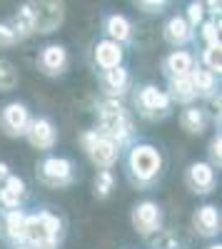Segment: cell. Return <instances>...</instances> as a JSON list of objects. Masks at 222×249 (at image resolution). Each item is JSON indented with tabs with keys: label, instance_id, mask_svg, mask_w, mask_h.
Listing matches in <instances>:
<instances>
[{
	"label": "cell",
	"instance_id": "cell-1",
	"mask_svg": "<svg viewBox=\"0 0 222 249\" xmlns=\"http://www.w3.org/2000/svg\"><path fill=\"white\" fill-rule=\"evenodd\" d=\"M165 170V157L155 144L150 142H135L130 144L128 157H125V175L132 187L137 190H152L160 182Z\"/></svg>",
	"mask_w": 222,
	"mask_h": 249
},
{
	"label": "cell",
	"instance_id": "cell-2",
	"mask_svg": "<svg viewBox=\"0 0 222 249\" xmlns=\"http://www.w3.org/2000/svg\"><path fill=\"white\" fill-rule=\"evenodd\" d=\"M63 234V219L50 210H37L25 217V244L30 249H60Z\"/></svg>",
	"mask_w": 222,
	"mask_h": 249
},
{
	"label": "cell",
	"instance_id": "cell-3",
	"mask_svg": "<svg viewBox=\"0 0 222 249\" xmlns=\"http://www.w3.org/2000/svg\"><path fill=\"white\" fill-rule=\"evenodd\" d=\"M35 175H37V182L50 187V190H65L77 177L75 162L70 157H60V155L43 157L35 164Z\"/></svg>",
	"mask_w": 222,
	"mask_h": 249
},
{
	"label": "cell",
	"instance_id": "cell-4",
	"mask_svg": "<svg viewBox=\"0 0 222 249\" xmlns=\"http://www.w3.org/2000/svg\"><path fill=\"white\" fill-rule=\"evenodd\" d=\"M80 144H83V152L88 155V160L97 170L115 167L117 160H120V152H123L117 142H112L105 135H100L97 130H85L80 135Z\"/></svg>",
	"mask_w": 222,
	"mask_h": 249
},
{
	"label": "cell",
	"instance_id": "cell-5",
	"mask_svg": "<svg viewBox=\"0 0 222 249\" xmlns=\"http://www.w3.org/2000/svg\"><path fill=\"white\" fill-rule=\"evenodd\" d=\"M135 110L145 120H163L172 112V100L167 90L157 85H143L135 92Z\"/></svg>",
	"mask_w": 222,
	"mask_h": 249
},
{
	"label": "cell",
	"instance_id": "cell-6",
	"mask_svg": "<svg viewBox=\"0 0 222 249\" xmlns=\"http://www.w3.org/2000/svg\"><path fill=\"white\" fill-rule=\"evenodd\" d=\"M163 207L152 199H143L132 207L130 212V224L132 230L140 234V237H152L163 230Z\"/></svg>",
	"mask_w": 222,
	"mask_h": 249
},
{
	"label": "cell",
	"instance_id": "cell-7",
	"mask_svg": "<svg viewBox=\"0 0 222 249\" xmlns=\"http://www.w3.org/2000/svg\"><path fill=\"white\" fill-rule=\"evenodd\" d=\"M28 142H30V147L37 150V152H50L55 144H57V127H55V122L45 115H37V117H30L28 122V130L23 135Z\"/></svg>",
	"mask_w": 222,
	"mask_h": 249
},
{
	"label": "cell",
	"instance_id": "cell-8",
	"mask_svg": "<svg viewBox=\"0 0 222 249\" xmlns=\"http://www.w3.org/2000/svg\"><path fill=\"white\" fill-rule=\"evenodd\" d=\"M185 184L192 195H210L217 184V170L212 167L210 162L205 160H197V162H190L187 170H185Z\"/></svg>",
	"mask_w": 222,
	"mask_h": 249
},
{
	"label": "cell",
	"instance_id": "cell-9",
	"mask_svg": "<svg viewBox=\"0 0 222 249\" xmlns=\"http://www.w3.org/2000/svg\"><path fill=\"white\" fill-rule=\"evenodd\" d=\"M30 110L25 102H8V105H3V110H0V127H3V132L8 137H23L25 130H28V122H30Z\"/></svg>",
	"mask_w": 222,
	"mask_h": 249
},
{
	"label": "cell",
	"instance_id": "cell-10",
	"mask_svg": "<svg viewBox=\"0 0 222 249\" xmlns=\"http://www.w3.org/2000/svg\"><path fill=\"white\" fill-rule=\"evenodd\" d=\"M33 10V23L35 33H53L60 23H63V3L60 0H37V3H28Z\"/></svg>",
	"mask_w": 222,
	"mask_h": 249
},
{
	"label": "cell",
	"instance_id": "cell-11",
	"mask_svg": "<svg viewBox=\"0 0 222 249\" xmlns=\"http://www.w3.org/2000/svg\"><path fill=\"white\" fill-rule=\"evenodd\" d=\"M68 62H70V55L65 50V45H45L37 55V70L43 72L45 77H57L68 70Z\"/></svg>",
	"mask_w": 222,
	"mask_h": 249
},
{
	"label": "cell",
	"instance_id": "cell-12",
	"mask_svg": "<svg viewBox=\"0 0 222 249\" xmlns=\"http://www.w3.org/2000/svg\"><path fill=\"white\" fill-rule=\"evenodd\" d=\"M28 199V184L23 177L18 175H8L0 179V212L3 210H18V207H23Z\"/></svg>",
	"mask_w": 222,
	"mask_h": 249
},
{
	"label": "cell",
	"instance_id": "cell-13",
	"mask_svg": "<svg viewBox=\"0 0 222 249\" xmlns=\"http://www.w3.org/2000/svg\"><path fill=\"white\" fill-rule=\"evenodd\" d=\"M25 217H28V212L23 207H18V210H3V214H0V232H3V239L10 247L25 244Z\"/></svg>",
	"mask_w": 222,
	"mask_h": 249
},
{
	"label": "cell",
	"instance_id": "cell-14",
	"mask_svg": "<svg viewBox=\"0 0 222 249\" xmlns=\"http://www.w3.org/2000/svg\"><path fill=\"white\" fill-rule=\"evenodd\" d=\"M197 65V57L190 53V50H183V48H175L170 55H165L163 60V75L167 80H175V77H185L195 70Z\"/></svg>",
	"mask_w": 222,
	"mask_h": 249
},
{
	"label": "cell",
	"instance_id": "cell-15",
	"mask_svg": "<svg viewBox=\"0 0 222 249\" xmlns=\"http://www.w3.org/2000/svg\"><path fill=\"white\" fill-rule=\"evenodd\" d=\"M192 227L200 237H217L220 234V227H222V217H220V210L215 204H203L197 207L195 214H192Z\"/></svg>",
	"mask_w": 222,
	"mask_h": 249
},
{
	"label": "cell",
	"instance_id": "cell-16",
	"mask_svg": "<svg viewBox=\"0 0 222 249\" xmlns=\"http://www.w3.org/2000/svg\"><path fill=\"white\" fill-rule=\"evenodd\" d=\"M92 60H95V68L108 70V68H115V65H123L125 50H123V45H120V43H115V40L103 37L92 48Z\"/></svg>",
	"mask_w": 222,
	"mask_h": 249
},
{
	"label": "cell",
	"instance_id": "cell-17",
	"mask_svg": "<svg viewBox=\"0 0 222 249\" xmlns=\"http://www.w3.org/2000/svg\"><path fill=\"white\" fill-rule=\"evenodd\" d=\"M165 40L172 48H185L195 40V30L190 28L185 15H172L165 23Z\"/></svg>",
	"mask_w": 222,
	"mask_h": 249
},
{
	"label": "cell",
	"instance_id": "cell-18",
	"mask_svg": "<svg viewBox=\"0 0 222 249\" xmlns=\"http://www.w3.org/2000/svg\"><path fill=\"white\" fill-rule=\"evenodd\" d=\"M100 82L108 92V97H117L128 92L130 88V72L125 65H115V68H108V70H100Z\"/></svg>",
	"mask_w": 222,
	"mask_h": 249
},
{
	"label": "cell",
	"instance_id": "cell-19",
	"mask_svg": "<svg viewBox=\"0 0 222 249\" xmlns=\"http://www.w3.org/2000/svg\"><path fill=\"white\" fill-rule=\"evenodd\" d=\"M180 124H183V130L187 135H203L207 130L210 124V115L205 107L195 105V102H190V105H183V112H180Z\"/></svg>",
	"mask_w": 222,
	"mask_h": 249
},
{
	"label": "cell",
	"instance_id": "cell-20",
	"mask_svg": "<svg viewBox=\"0 0 222 249\" xmlns=\"http://www.w3.org/2000/svg\"><path fill=\"white\" fill-rule=\"evenodd\" d=\"M103 30H105V37L115 40V43H120V45H125V43L132 40V23L120 13H112V15L105 18Z\"/></svg>",
	"mask_w": 222,
	"mask_h": 249
},
{
	"label": "cell",
	"instance_id": "cell-21",
	"mask_svg": "<svg viewBox=\"0 0 222 249\" xmlns=\"http://www.w3.org/2000/svg\"><path fill=\"white\" fill-rule=\"evenodd\" d=\"M217 77H220V75L210 72L207 68H203V65L197 62L195 70L190 72V80H192V88H195L197 97L212 100V97H215V92H217Z\"/></svg>",
	"mask_w": 222,
	"mask_h": 249
},
{
	"label": "cell",
	"instance_id": "cell-22",
	"mask_svg": "<svg viewBox=\"0 0 222 249\" xmlns=\"http://www.w3.org/2000/svg\"><path fill=\"white\" fill-rule=\"evenodd\" d=\"M167 95H170V100H172V105H190V102L197 100V92H195V88H192L190 75L167 80Z\"/></svg>",
	"mask_w": 222,
	"mask_h": 249
},
{
	"label": "cell",
	"instance_id": "cell-23",
	"mask_svg": "<svg viewBox=\"0 0 222 249\" xmlns=\"http://www.w3.org/2000/svg\"><path fill=\"white\" fill-rule=\"evenodd\" d=\"M112 190H115V172H112V167L97 170V175L92 179V195L97 199H108L112 195Z\"/></svg>",
	"mask_w": 222,
	"mask_h": 249
},
{
	"label": "cell",
	"instance_id": "cell-24",
	"mask_svg": "<svg viewBox=\"0 0 222 249\" xmlns=\"http://www.w3.org/2000/svg\"><path fill=\"white\" fill-rule=\"evenodd\" d=\"M200 65L207 68L210 72L220 75L222 72V45L215 43V45H205L203 53H200Z\"/></svg>",
	"mask_w": 222,
	"mask_h": 249
},
{
	"label": "cell",
	"instance_id": "cell-25",
	"mask_svg": "<svg viewBox=\"0 0 222 249\" xmlns=\"http://www.w3.org/2000/svg\"><path fill=\"white\" fill-rule=\"evenodd\" d=\"M18 70L10 65L8 60H0V92H10L18 85Z\"/></svg>",
	"mask_w": 222,
	"mask_h": 249
},
{
	"label": "cell",
	"instance_id": "cell-26",
	"mask_svg": "<svg viewBox=\"0 0 222 249\" xmlns=\"http://www.w3.org/2000/svg\"><path fill=\"white\" fill-rule=\"evenodd\" d=\"M200 37H203V43H205V45H215V43H220V18L203 20V23H200Z\"/></svg>",
	"mask_w": 222,
	"mask_h": 249
},
{
	"label": "cell",
	"instance_id": "cell-27",
	"mask_svg": "<svg viewBox=\"0 0 222 249\" xmlns=\"http://www.w3.org/2000/svg\"><path fill=\"white\" fill-rule=\"evenodd\" d=\"M207 162L212 164L215 170L222 167V135L220 132H215L210 144H207Z\"/></svg>",
	"mask_w": 222,
	"mask_h": 249
},
{
	"label": "cell",
	"instance_id": "cell-28",
	"mask_svg": "<svg viewBox=\"0 0 222 249\" xmlns=\"http://www.w3.org/2000/svg\"><path fill=\"white\" fill-rule=\"evenodd\" d=\"M205 5H203V0H192V3L187 5V23H190V28L192 30H197L200 28V23H203V20H205Z\"/></svg>",
	"mask_w": 222,
	"mask_h": 249
},
{
	"label": "cell",
	"instance_id": "cell-29",
	"mask_svg": "<svg viewBox=\"0 0 222 249\" xmlns=\"http://www.w3.org/2000/svg\"><path fill=\"white\" fill-rule=\"evenodd\" d=\"M18 40H20V35H18V30L10 23H0V45L8 48V45L18 43Z\"/></svg>",
	"mask_w": 222,
	"mask_h": 249
},
{
	"label": "cell",
	"instance_id": "cell-30",
	"mask_svg": "<svg viewBox=\"0 0 222 249\" xmlns=\"http://www.w3.org/2000/svg\"><path fill=\"white\" fill-rule=\"evenodd\" d=\"M167 3H170V0H137V5L143 10H148V13H155L160 8H165Z\"/></svg>",
	"mask_w": 222,
	"mask_h": 249
},
{
	"label": "cell",
	"instance_id": "cell-31",
	"mask_svg": "<svg viewBox=\"0 0 222 249\" xmlns=\"http://www.w3.org/2000/svg\"><path fill=\"white\" fill-rule=\"evenodd\" d=\"M205 10H210L215 18H220V0H203Z\"/></svg>",
	"mask_w": 222,
	"mask_h": 249
},
{
	"label": "cell",
	"instance_id": "cell-32",
	"mask_svg": "<svg viewBox=\"0 0 222 249\" xmlns=\"http://www.w3.org/2000/svg\"><path fill=\"white\" fill-rule=\"evenodd\" d=\"M10 175V167H8V162H0V179L8 177Z\"/></svg>",
	"mask_w": 222,
	"mask_h": 249
},
{
	"label": "cell",
	"instance_id": "cell-33",
	"mask_svg": "<svg viewBox=\"0 0 222 249\" xmlns=\"http://www.w3.org/2000/svg\"><path fill=\"white\" fill-rule=\"evenodd\" d=\"M10 249H30L28 244H15V247H10Z\"/></svg>",
	"mask_w": 222,
	"mask_h": 249
},
{
	"label": "cell",
	"instance_id": "cell-34",
	"mask_svg": "<svg viewBox=\"0 0 222 249\" xmlns=\"http://www.w3.org/2000/svg\"><path fill=\"white\" fill-rule=\"evenodd\" d=\"M207 249H222V244H220V242H217V244H210V247H207Z\"/></svg>",
	"mask_w": 222,
	"mask_h": 249
},
{
	"label": "cell",
	"instance_id": "cell-35",
	"mask_svg": "<svg viewBox=\"0 0 222 249\" xmlns=\"http://www.w3.org/2000/svg\"><path fill=\"white\" fill-rule=\"evenodd\" d=\"M175 249H177V247H175Z\"/></svg>",
	"mask_w": 222,
	"mask_h": 249
}]
</instances>
